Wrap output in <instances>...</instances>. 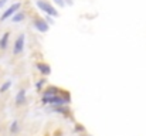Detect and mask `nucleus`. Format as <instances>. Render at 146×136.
<instances>
[{
  "instance_id": "obj_10",
  "label": "nucleus",
  "mask_w": 146,
  "mask_h": 136,
  "mask_svg": "<svg viewBox=\"0 0 146 136\" xmlns=\"http://www.w3.org/2000/svg\"><path fill=\"white\" fill-rule=\"evenodd\" d=\"M23 19H24V14H23V13H19V14H16V16L13 17V21L17 23V21H21Z\"/></svg>"
},
{
  "instance_id": "obj_7",
  "label": "nucleus",
  "mask_w": 146,
  "mask_h": 136,
  "mask_svg": "<svg viewBox=\"0 0 146 136\" xmlns=\"http://www.w3.org/2000/svg\"><path fill=\"white\" fill-rule=\"evenodd\" d=\"M37 68H38V71H40L41 74H44V75H48L50 72H51L50 67L46 65V64H37Z\"/></svg>"
},
{
  "instance_id": "obj_2",
  "label": "nucleus",
  "mask_w": 146,
  "mask_h": 136,
  "mask_svg": "<svg viewBox=\"0 0 146 136\" xmlns=\"http://www.w3.org/2000/svg\"><path fill=\"white\" fill-rule=\"evenodd\" d=\"M37 6L43 10V11H46L47 14H50V16H52V17H55L58 13H57V10L50 4V3H47V1H44V0H38L37 1Z\"/></svg>"
},
{
  "instance_id": "obj_1",
  "label": "nucleus",
  "mask_w": 146,
  "mask_h": 136,
  "mask_svg": "<svg viewBox=\"0 0 146 136\" xmlns=\"http://www.w3.org/2000/svg\"><path fill=\"white\" fill-rule=\"evenodd\" d=\"M43 102L44 103H55V105H62L70 102V95L67 94L64 98L58 96V95H50V96H43Z\"/></svg>"
},
{
  "instance_id": "obj_11",
  "label": "nucleus",
  "mask_w": 146,
  "mask_h": 136,
  "mask_svg": "<svg viewBox=\"0 0 146 136\" xmlns=\"http://www.w3.org/2000/svg\"><path fill=\"white\" fill-rule=\"evenodd\" d=\"M16 129H17V122H14V123H11V129H10V131H11V132H14Z\"/></svg>"
},
{
  "instance_id": "obj_13",
  "label": "nucleus",
  "mask_w": 146,
  "mask_h": 136,
  "mask_svg": "<svg viewBox=\"0 0 146 136\" xmlns=\"http://www.w3.org/2000/svg\"><path fill=\"white\" fill-rule=\"evenodd\" d=\"M6 1H7V0H0V7H1V6H3V4H4Z\"/></svg>"
},
{
  "instance_id": "obj_12",
  "label": "nucleus",
  "mask_w": 146,
  "mask_h": 136,
  "mask_svg": "<svg viewBox=\"0 0 146 136\" xmlns=\"http://www.w3.org/2000/svg\"><path fill=\"white\" fill-rule=\"evenodd\" d=\"M55 3H57V4H60L61 7H62V6L65 4V3H64V0H55Z\"/></svg>"
},
{
  "instance_id": "obj_9",
  "label": "nucleus",
  "mask_w": 146,
  "mask_h": 136,
  "mask_svg": "<svg viewBox=\"0 0 146 136\" xmlns=\"http://www.w3.org/2000/svg\"><path fill=\"white\" fill-rule=\"evenodd\" d=\"M10 87H11V82H10V81H7V82H4V84H3V85L0 87V92H6V91L9 90Z\"/></svg>"
},
{
  "instance_id": "obj_3",
  "label": "nucleus",
  "mask_w": 146,
  "mask_h": 136,
  "mask_svg": "<svg viewBox=\"0 0 146 136\" xmlns=\"http://www.w3.org/2000/svg\"><path fill=\"white\" fill-rule=\"evenodd\" d=\"M19 9H20V3H16V4H13L11 7H9V9H7V10H6V11L3 13V16L0 17V20H6L7 17L13 16V14H14V13H16V11H17Z\"/></svg>"
},
{
  "instance_id": "obj_6",
  "label": "nucleus",
  "mask_w": 146,
  "mask_h": 136,
  "mask_svg": "<svg viewBox=\"0 0 146 136\" xmlns=\"http://www.w3.org/2000/svg\"><path fill=\"white\" fill-rule=\"evenodd\" d=\"M24 102H26V91L20 90L19 94H17V96H16V103L20 106V105H23Z\"/></svg>"
},
{
  "instance_id": "obj_8",
  "label": "nucleus",
  "mask_w": 146,
  "mask_h": 136,
  "mask_svg": "<svg viewBox=\"0 0 146 136\" xmlns=\"http://www.w3.org/2000/svg\"><path fill=\"white\" fill-rule=\"evenodd\" d=\"M7 41H9V33H4L3 37H1V40H0V48L1 50H4L7 47Z\"/></svg>"
},
{
  "instance_id": "obj_4",
  "label": "nucleus",
  "mask_w": 146,
  "mask_h": 136,
  "mask_svg": "<svg viewBox=\"0 0 146 136\" xmlns=\"http://www.w3.org/2000/svg\"><path fill=\"white\" fill-rule=\"evenodd\" d=\"M23 48H24V36L20 34L19 38H17V41L14 43V50H13V52H14V54H20V52L23 51Z\"/></svg>"
},
{
  "instance_id": "obj_5",
  "label": "nucleus",
  "mask_w": 146,
  "mask_h": 136,
  "mask_svg": "<svg viewBox=\"0 0 146 136\" xmlns=\"http://www.w3.org/2000/svg\"><path fill=\"white\" fill-rule=\"evenodd\" d=\"M34 26H36V29L40 30L41 33H46V31L48 30V24H47L44 20H36V21H34Z\"/></svg>"
}]
</instances>
